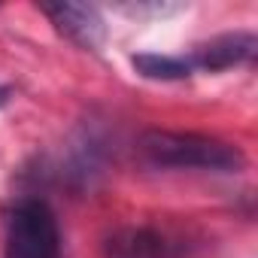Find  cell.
<instances>
[{"mask_svg": "<svg viewBox=\"0 0 258 258\" xmlns=\"http://www.w3.org/2000/svg\"><path fill=\"white\" fill-rule=\"evenodd\" d=\"M140 152L155 167H179V170H219L237 173L246 167V155L237 143L198 134V131H164L152 127L140 137Z\"/></svg>", "mask_w": 258, "mask_h": 258, "instance_id": "1", "label": "cell"}, {"mask_svg": "<svg viewBox=\"0 0 258 258\" xmlns=\"http://www.w3.org/2000/svg\"><path fill=\"white\" fill-rule=\"evenodd\" d=\"M7 258H61V228L46 201L25 198L7 213Z\"/></svg>", "mask_w": 258, "mask_h": 258, "instance_id": "2", "label": "cell"}, {"mask_svg": "<svg viewBox=\"0 0 258 258\" xmlns=\"http://www.w3.org/2000/svg\"><path fill=\"white\" fill-rule=\"evenodd\" d=\"M106 258H179L182 243L158 228H124L103 243Z\"/></svg>", "mask_w": 258, "mask_h": 258, "instance_id": "3", "label": "cell"}, {"mask_svg": "<svg viewBox=\"0 0 258 258\" xmlns=\"http://www.w3.org/2000/svg\"><path fill=\"white\" fill-rule=\"evenodd\" d=\"M43 16L58 28V34H64L70 43L82 49H97L106 37L100 13L88 4H49L43 7Z\"/></svg>", "mask_w": 258, "mask_h": 258, "instance_id": "4", "label": "cell"}, {"mask_svg": "<svg viewBox=\"0 0 258 258\" xmlns=\"http://www.w3.org/2000/svg\"><path fill=\"white\" fill-rule=\"evenodd\" d=\"M255 49H258V40L246 31L222 34V37L198 46L195 55L188 58V64H191V70L219 73V70H228V67H237V64H249L255 58Z\"/></svg>", "mask_w": 258, "mask_h": 258, "instance_id": "5", "label": "cell"}, {"mask_svg": "<svg viewBox=\"0 0 258 258\" xmlns=\"http://www.w3.org/2000/svg\"><path fill=\"white\" fill-rule=\"evenodd\" d=\"M134 70L146 79H161V82H176V79H188L191 76V64L188 58H176V55H155V52H143L131 58Z\"/></svg>", "mask_w": 258, "mask_h": 258, "instance_id": "6", "label": "cell"}, {"mask_svg": "<svg viewBox=\"0 0 258 258\" xmlns=\"http://www.w3.org/2000/svg\"><path fill=\"white\" fill-rule=\"evenodd\" d=\"M7 94H10V88H0V103H7V100H10Z\"/></svg>", "mask_w": 258, "mask_h": 258, "instance_id": "7", "label": "cell"}]
</instances>
